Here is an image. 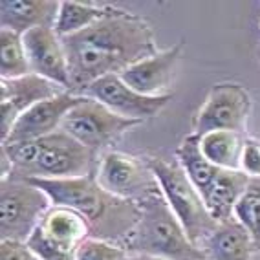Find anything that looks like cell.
Returning <instances> with one entry per match:
<instances>
[{"label":"cell","mask_w":260,"mask_h":260,"mask_svg":"<svg viewBox=\"0 0 260 260\" xmlns=\"http://www.w3.org/2000/svg\"><path fill=\"white\" fill-rule=\"evenodd\" d=\"M138 205L140 220L121 242L130 255H150L165 260H207L204 251L189 240L161 189L145 196Z\"/></svg>","instance_id":"4"},{"label":"cell","mask_w":260,"mask_h":260,"mask_svg":"<svg viewBox=\"0 0 260 260\" xmlns=\"http://www.w3.org/2000/svg\"><path fill=\"white\" fill-rule=\"evenodd\" d=\"M140 123L141 121L126 119L107 108L103 103L83 95L79 105H75L66 114L60 123V130L83 143L84 147L98 152L103 147L117 140L123 132Z\"/></svg>","instance_id":"8"},{"label":"cell","mask_w":260,"mask_h":260,"mask_svg":"<svg viewBox=\"0 0 260 260\" xmlns=\"http://www.w3.org/2000/svg\"><path fill=\"white\" fill-rule=\"evenodd\" d=\"M247 229L253 242V251H260V178H251L233 214Z\"/></svg>","instance_id":"23"},{"label":"cell","mask_w":260,"mask_h":260,"mask_svg":"<svg viewBox=\"0 0 260 260\" xmlns=\"http://www.w3.org/2000/svg\"><path fill=\"white\" fill-rule=\"evenodd\" d=\"M95 180L112 196L136 204L159 189L158 180L147 163L121 152H108L99 159Z\"/></svg>","instance_id":"10"},{"label":"cell","mask_w":260,"mask_h":260,"mask_svg":"<svg viewBox=\"0 0 260 260\" xmlns=\"http://www.w3.org/2000/svg\"><path fill=\"white\" fill-rule=\"evenodd\" d=\"M251 110H253L251 93L242 84H214L194 117V134L204 136L209 132H216V130L244 134Z\"/></svg>","instance_id":"9"},{"label":"cell","mask_w":260,"mask_h":260,"mask_svg":"<svg viewBox=\"0 0 260 260\" xmlns=\"http://www.w3.org/2000/svg\"><path fill=\"white\" fill-rule=\"evenodd\" d=\"M60 2L57 0H2L0 2V29L24 35L29 29L53 28Z\"/></svg>","instance_id":"16"},{"label":"cell","mask_w":260,"mask_h":260,"mask_svg":"<svg viewBox=\"0 0 260 260\" xmlns=\"http://www.w3.org/2000/svg\"><path fill=\"white\" fill-rule=\"evenodd\" d=\"M114 11L116 8H110V6H92L75 2V0H60L53 29L60 39L70 37V35H75V33L93 26Z\"/></svg>","instance_id":"21"},{"label":"cell","mask_w":260,"mask_h":260,"mask_svg":"<svg viewBox=\"0 0 260 260\" xmlns=\"http://www.w3.org/2000/svg\"><path fill=\"white\" fill-rule=\"evenodd\" d=\"M183 41L174 44L169 50L158 51L156 55L140 60L126 68L119 77L128 84L130 88L143 95H165L167 88L171 86L176 64L183 51Z\"/></svg>","instance_id":"15"},{"label":"cell","mask_w":260,"mask_h":260,"mask_svg":"<svg viewBox=\"0 0 260 260\" xmlns=\"http://www.w3.org/2000/svg\"><path fill=\"white\" fill-rule=\"evenodd\" d=\"M202 249L207 260H251V253H255L249 233L235 216L220 222Z\"/></svg>","instance_id":"17"},{"label":"cell","mask_w":260,"mask_h":260,"mask_svg":"<svg viewBox=\"0 0 260 260\" xmlns=\"http://www.w3.org/2000/svg\"><path fill=\"white\" fill-rule=\"evenodd\" d=\"M75 260H130V253L117 242L88 238L79 246Z\"/></svg>","instance_id":"24"},{"label":"cell","mask_w":260,"mask_h":260,"mask_svg":"<svg viewBox=\"0 0 260 260\" xmlns=\"http://www.w3.org/2000/svg\"><path fill=\"white\" fill-rule=\"evenodd\" d=\"M31 185L48 194L51 205L68 207L79 213L90 225L92 238L117 242L128 235L140 220V205L130 200H121L103 189L95 174L66 180L46 178H24Z\"/></svg>","instance_id":"2"},{"label":"cell","mask_w":260,"mask_h":260,"mask_svg":"<svg viewBox=\"0 0 260 260\" xmlns=\"http://www.w3.org/2000/svg\"><path fill=\"white\" fill-rule=\"evenodd\" d=\"M31 74L22 35L10 29H0V77L19 79Z\"/></svg>","instance_id":"22"},{"label":"cell","mask_w":260,"mask_h":260,"mask_svg":"<svg viewBox=\"0 0 260 260\" xmlns=\"http://www.w3.org/2000/svg\"><path fill=\"white\" fill-rule=\"evenodd\" d=\"M240 171L246 172L249 178H260V141L246 138L244 150H242Z\"/></svg>","instance_id":"25"},{"label":"cell","mask_w":260,"mask_h":260,"mask_svg":"<svg viewBox=\"0 0 260 260\" xmlns=\"http://www.w3.org/2000/svg\"><path fill=\"white\" fill-rule=\"evenodd\" d=\"M249 180L251 178L242 171H225V169L220 171L216 181L204 198L209 214L218 223L233 218L235 207L242 194L246 192Z\"/></svg>","instance_id":"18"},{"label":"cell","mask_w":260,"mask_h":260,"mask_svg":"<svg viewBox=\"0 0 260 260\" xmlns=\"http://www.w3.org/2000/svg\"><path fill=\"white\" fill-rule=\"evenodd\" d=\"M0 260H41L26 242L2 240L0 242Z\"/></svg>","instance_id":"26"},{"label":"cell","mask_w":260,"mask_h":260,"mask_svg":"<svg viewBox=\"0 0 260 260\" xmlns=\"http://www.w3.org/2000/svg\"><path fill=\"white\" fill-rule=\"evenodd\" d=\"M130 260H165V258H158V256H150V255H130Z\"/></svg>","instance_id":"27"},{"label":"cell","mask_w":260,"mask_h":260,"mask_svg":"<svg viewBox=\"0 0 260 260\" xmlns=\"http://www.w3.org/2000/svg\"><path fill=\"white\" fill-rule=\"evenodd\" d=\"M145 163L156 176L165 200L181 222L189 240L202 249L205 240L216 229L218 222L209 214L198 189L192 185V181L187 178L185 171L178 161L149 158Z\"/></svg>","instance_id":"5"},{"label":"cell","mask_w":260,"mask_h":260,"mask_svg":"<svg viewBox=\"0 0 260 260\" xmlns=\"http://www.w3.org/2000/svg\"><path fill=\"white\" fill-rule=\"evenodd\" d=\"M2 161L10 163L8 176L66 180L95 174L98 152L62 130L35 141L2 145Z\"/></svg>","instance_id":"3"},{"label":"cell","mask_w":260,"mask_h":260,"mask_svg":"<svg viewBox=\"0 0 260 260\" xmlns=\"http://www.w3.org/2000/svg\"><path fill=\"white\" fill-rule=\"evenodd\" d=\"M176 161L181 165V169L185 171L187 178L192 181V185L198 189V192L202 194V198L207 196V192L211 190L213 183L218 178L220 171L216 165L209 161L202 154L200 149V136L198 134H189L183 138V141L180 143V147L176 149Z\"/></svg>","instance_id":"19"},{"label":"cell","mask_w":260,"mask_h":260,"mask_svg":"<svg viewBox=\"0 0 260 260\" xmlns=\"http://www.w3.org/2000/svg\"><path fill=\"white\" fill-rule=\"evenodd\" d=\"M244 141H246L244 134L216 130V132L200 136V149L205 158L218 169L240 171Z\"/></svg>","instance_id":"20"},{"label":"cell","mask_w":260,"mask_h":260,"mask_svg":"<svg viewBox=\"0 0 260 260\" xmlns=\"http://www.w3.org/2000/svg\"><path fill=\"white\" fill-rule=\"evenodd\" d=\"M51 209V200L44 190L28 180L6 176L0 181V237L2 240L28 242L44 214Z\"/></svg>","instance_id":"6"},{"label":"cell","mask_w":260,"mask_h":260,"mask_svg":"<svg viewBox=\"0 0 260 260\" xmlns=\"http://www.w3.org/2000/svg\"><path fill=\"white\" fill-rule=\"evenodd\" d=\"M64 92H68V90L35 74L19 77V79L0 81V117H2L0 138H2V141L11 132L15 121L19 119L28 108L44 101V99L57 98Z\"/></svg>","instance_id":"12"},{"label":"cell","mask_w":260,"mask_h":260,"mask_svg":"<svg viewBox=\"0 0 260 260\" xmlns=\"http://www.w3.org/2000/svg\"><path fill=\"white\" fill-rule=\"evenodd\" d=\"M81 99H83V95L64 92L57 95V98L44 99V101L33 105L31 108H28L19 119L15 121L13 128L8 134V138L2 141V145L35 141L60 130V123L66 117V114L75 105H79Z\"/></svg>","instance_id":"13"},{"label":"cell","mask_w":260,"mask_h":260,"mask_svg":"<svg viewBox=\"0 0 260 260\" xmlns=\"http://www.w3.org/2000/svg\"><path fill=\"white\" fill-rule=\"evenodd\" d=\"M88 238L92 231L79 213L51 205L26 244L41 260H75L79 246Z\"/></svg>","instance_id":"7"},{"label":"cell","mask_w":260,"mask_h":260,"mask_svg":"<svg viewBox=\"0 0 260 260\" xmlns=\"http://www.w3.org/2000/svg\"><path fill=\"white\" fill-rule=\"evenodd\" d=\"M60 41L68 60L70 92L77 95H83L101 77L123 74L159 51L149 22L119 8L90 28Z\"/></svg>","instance_id":"1"},{"label":"cell","mask_w":260,"mask_h":260,"mask_svg":"<svg viewBox=\"0 0 260 260\" xmlns=\"http://www.w3.org/2000/svg\"><path fill=\"white\" fill-rule=\"evenodd\" d=\"M83 95L95 99V101L103 103L107 108H110L112 112L134 121H143L147 117L158 116L172 99L171 93L154 95V98L143 95V93L130 88L128 84L116 74L98 79L84 90Z\"/></svg>","instance_id":"11"},{"label":"cell","mask_w":260,"mask_h":260,"mask_svg":"<svg viewBox=\"0 0 260 260\" xmlns=\"http://www.w3.org/2000/svg\"><path fill=\"white\" fill-rule=\"evenodd\" d=\"M31 74L44 77L70 92V74L62 41L50 26L29 29L22 35Z\"/></svg>","instance_id":"14"}]
</instances>
